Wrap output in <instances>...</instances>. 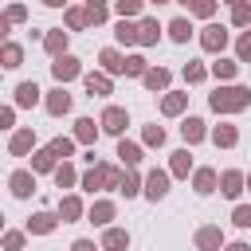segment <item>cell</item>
Segmentation results:
<instances>
[{"label": "cell", "mask_w": 251, "mask_h": 251, "mask_svg": "<svg viewBox=\"0 0 251 251\" xmlns=\"http://www.w3.org/2000/svg\"><path fill=\"white\" fill-rule=\"evenodd\" d=\"M251 102V90L247 86H227V90H216L212 94V110H243Z\"/></svg>", "instance_id": "cell-1"}, {"label": "cell", "mask_w": 251, "mask_h": 251, "mask_svg": "<svg viewBox=\"0 0 251 251\" xmlns=\"http://www.w3.org/2000/svg\"><path fill=\"white\" fill-rule=\"evenodd\" d=\"M106 184H122V176H118V169L114 165H98V169H90L86 176H82V188H106Z\"/></svg>", "instance_id": "cell-2"}, {"label": "cell", "mask_w": 251, "mask_h": 251, "mask_svg": "<svg viewBox=\"0 0 251 251\" xmlns=\"http://www.w3.org/2000/svg\"><path fill=\"white\" fill-rule=\"evenodd\" d=\"M165 192H169V173L153 169V173L145 176V196H149V200H161Z\"/></svg>", "instance_id": "cell-3"}, {"label": "cell", "mask_w": 251, "mask_h": 251, "mask_svg": "<svg viewBox=\"0 0 251 251\" xmlns=\"http://www.w3.org/2000/svg\"><path fill=\"white\" fill-rule=\"evenodd\" d=\"M196 247L200 251H220L224 247V231L220 227H200L196 231Z\"/></svg>", "instance_id": "cell-4"}, {"label": "cell", "mask_w": 251, "mask_h": 251, "mask_svg": "<svg viewBox=\"0 0 251 251\" xmlns=\"http://www.w3.org/2000/svg\"><path fill=\"white\" fill-rule=\"evenodd\" d=\"M51 71H55V78H59V82H67V78H75V75H78V59H71V55H55Z\"/></svg>", "instance_id": "cell-5"}, {"label": "cell", "mask_w": 251, "mask_h": 251, "mask_svg": "<svg viewBox=\"0 0 251 251\" xmlns=\"http://www.w3.org/2000/svg\"><path fill=\"white\" fill-rule=\"evenodd\" d=\"M126 126H129V118H126V110H118V106H110V110L102 114V129H106V133H122Z\"/></svg>", "instance_id": "cell-6"}, {"label": "cell", "mask_w": 251, "mask_h": 251, "mask_svg": "<svg viewBox=\"0 0 251 251\" xmlns=\"http://www.w3.org/2000/svg\"><path fill=\"white\" fill-rule=\"evenodd\" d=\"M243 180H247V176H243V173H235V169H227V173H224V176H220V192H224V196H231V200H235V196H239V192H243Z\"/></svg>", "instance_id": "cell-7"}, {"label": "cell", "mask_w": 251, "mask_h": 251, "mask_svg": "<svg viewBox=\"0 0 251 251\" xmlns=\"http://www.w3.org/2000/svg\"><path fill=\"white\" fill-rule=\"evenodd\" d=\"M200 43H204V51H224V43H227V31L224 27H204V35H200Z\"/></svg>", "instance_id": "cell-8"}, {"label": "cell", "mask_w": 251, "mask_h": 251, "mask_svg": "<svg viewBox=\"0 0 251 251\" xmlns=\"http://www.w3.org/2000/svg\"><path fill=\"white\" fill-rule=\"evenodd\" d=\"M192 184H196V192H200V196H208V192H216V173H212V169H196Z\"/></svg>", "instance_id": "cell-9"}, {"label": "cell", "mask_w": 251, "mask_h": 251, "mask_svg": "<svg viewBox=\"0 0 251 251\" xmlns=\"http://www.w3.org/2000/svg\"><path fill=\"white\" fill-rule=\"evenodd\" d=\"M39 102V86L35 82H20V90H16V106H35Z\"/></svg>", "instance_id": "cell-10"}, {"label": "cell", "mask_w": 251, "mask_h": 251, "mask_svg": "<svg viewBox=\"0 0 251 251\" xmlns=\"http://www.w3.org/2000/svg\"><path fill=\"white\" fill-rule=\"evenodd\" d=\"M47 110H51V114H67V110H71V94H67V90H51Z\"/></svg>", "instance_id": "cell-11"}, {"label": "cell", "mask_w": 251, "mask_h": 251, "mask_svg": "<svg viewBox=\"0 0 251 251\" xmlns=\"http://www.w3.org/2000/svg\"><path fill=\"white\" fill-rule=\"evenodd\" d=\"M31 188H35V176L31 173H12V192L16 196H27Z\"/></svg>", "instance_id": "cell-12"}, {"label": "cell", "mask_w": 251, "mask_h": 251, "mask_svg": "<svg viewBox=\"0 0 251 251\" xmlns=\"http://www.w3.org/2000/svg\"><path fill=\"white\" fill-rule=\"evenodd\" d=\"M102 243H106V247H110V251H126V247H129V235H126V231H122V227H110V231H106V239H102Z\"/></svg>", "instance_id": "cell-13"}, {"label": "cell", "mask_w": 251, "mask_h": 251, "mask_svg": "<svg viewBox=\"0 0 251 251\" xmlns=\"http://www.w3.org/2000/svg\"><path fill=\"white\" fill-rule=\"evenodd\" d=\"M118 39H122V43H141V27H133V24L122 16V24H118Z\"/></svg>", "instance_id": "cell-14"}, {"label": "cell", "mask_w": 251, "mask_h": 251, "mask_svg": "<svg viewBox=\"0 0 251 251\" xmlns=\"http://www.w3.org/2000/svg\"><path fill=\"white\" fill-rule=\"evenodd\" d=\"M98 59H102V67H106L110 75H118V71H126V63H122V55H118L114 47H106V51H102Z\"/></svg>", "instance_id": "cell-15"}, {"label": "cell", "mask_w": 251, "mask_h": 251, "mask_svg": "<svg viewBox=\"0 0 251 251\" xmlns=\"http://www.w3.org/2000/svg\"><path fill=\"white\" fill-rule=\"evenodd\" d=\"M141 78H145L149 90H165V86H169V71H161V67H157V71H145Z\"/></svg>", "instance_id": "cell-16"}, {"label": "cell", "mask_w": 251, "mask_h": 251, "mask_svg": "<svg viewBox=\"0 0 251 251\" xmlns=\"http://www.w3.org/2000/svg\"><path fill=\"white\" fill-rule=\"evenodd\" d=\"M180 133H184V141H200V137H204V122H200V118H184Z\"/></svg>", "instance_id": "cell-17"}, {"label": "cell", "mask_w": 251, "mask_h": 251, "mask_svg": "<svg viewBox=\"0 0 251 251\" xmlns=\"http://www.w3.org/2000/svg\"><path fill=\"white\" fill-rule=\"evenodd\" d=\"M90 220H94V224H110V220H114V204H110V200H98V204L90 208Z\"/></svg>", "instance_id": "cell-18"}, {"label": "cell", "mask_w": 251, "mask_h": 251, "mask_svg": "<svg viewBox=\"0 0 251 251\" xmlns=\"http://www.w3.org/2000/svg\"><path fill=\"white\" fill-rule=\"evenodd\" d=\"M169 35H173L176 43H188V35H192V24H188V20H173V24H169Z\"/></svg>", "instance_id": "cell-19"}, {"label": "cell", "mask_w": 251, "mask_h": 251, "mask_svg": "<svg viewBox=\"0 0 251 251\" xmlns=\"http://www.w3.org/2000/svg\"><path fill=\"white\" fill-rule=\"evenodd\" d=\"M212 141H216V145H235V141H239V133H235V126H216Z\"/></svg>", "instance_id": "cell-20"}, {"label": "cell", "mask_w": 251, "mask_h": 251, "mask_svg": "<svg viewBox=\"0 0 251 251\" xmlns=\"http://www.w3.org/2000/svg\"><path fill=\"white\" fill-rule=\"evenodd\" d=\"M31 145H35V137H31V129H20V133L12 137V153H16V157H20V153H27Z\"/></svg>", "instance_id": "cell-21"}, {"label": "cell", "mask_w": 251, "mask_h": 251, "mask_svg": "<svg viewBox=\"0 0 251 251\" xmlns=\"http://www.w3.org/2000/svg\"><path fill=\"white\" fill-rule=\"evenodd\" d=\"M188 169H192L188 149H176V153H173V173H176V176H188Z\"/></svg>", "instance_id": "cell-22"}, {"label": "cell", "mask_w": 251, "mask_h": 251, "mask_svg": "<svg viewBox=\"0 0 251 251\" xmlns=\"http://www.w3.org/2000/svg\"><path fill=\"white\" fill-rule=\"evenodd\" d=\"M43 47H47L51 55H63V47H67V31H51V35L43 39Z\"/></svg>", "instance_id": "cell-23"}, {"label": "cell", "mask_w": 251, "mask_h": 251, "mask_svg": "<svg viewBox=\"0 0 251 251\" xmlns=\"http://www.w3.org/2000/svg\"><path fill=\"white\" fill-rule=\"evenodd\" d=\"M86 90L90 94H110V78L106 75H86Z\"/></svg>", "instance_id": "cell-24"}, {"label": "cell", "mask_w": 251, "mask_h": 251, "mask_svg": "<svg viewBox=\"0 0 251 251\" xmlns=\"http://www.w3.org/2000/svg\"><path fill=\"white\" fill-rule=\"evenodd\" d=\"M75 137H78V141H86V145H90V141H94V137H98V129H94V122H90V118H82V122H78V126H75Z\"/></svg>", "instance_id": "cell-25"}, {"label": "cell", "mask_w": 251, "mask_h": 251, "mask_svg": "<svg viewBox=\"0 0 251 251\" xmlns=\"http://www.w3.org/2000/svg\"><path fill=\"white\" fill-rule=\"evenodd\" d=\"M118 157H122L126 165H137V161H141V149H137L133 141H122V145H118Z\"/></svg>", "instance_id": "cell-26"}, {"label": "cell", "mask_w": 251, "mask_h": 251, "mask_svg": "<svg viewBox=\"0 0 251 251\" xmlns=\"http://www.w3.org/2000/svg\"><path fill=\"white\" fill-rule=\"evenodd\" d=\"M31 165H35L39 173H47V169H55V153H51V145H47V149H39V153L31 157Z\"/></svg>", "instance_id": "cell-27"}, {"label": "cell", "mask_w": 251, "mask_h": 251, "mask_svg": "<svg viewBox=\"0 0 251 251\" xmlns=\"http://www.w3.org/2000/svg\"><path fill=\"white\" fill-rule=\"evenodd\" d=\"M59 216H63V220H78V216H82V204H78L75 196H67V200L59 204Z\"/></svg>", "instance_id": "cell-28"}, {"label": "cell", "mask_w": 251, "mask_h": 251, "mask_svg": "<svg viewBox=\"0 0 251 251\" xmlns=\"http://www.w3.org/2000/svg\"><path fill=\"white\" fill-rule=\"evenodd\" d=\"M188 12H196V16H212L216 12V0H180Z\"/></svg>", "instance_id": "cell-29"}, {"label": "cell", "mask_w": 251, "mask_h": 251, "mask_svg": "<svg viewBox=\"0 0 251 251\" xmlns=\"http://www.w3.org/2000/svg\"><path fill=\"white\" fill-rule=\"evenodd\" d=\"M55 184L59 188H67V184H75V169L63 161V165H55Z\"/></svg>", "instance_id": "cell-30"}, {"label": "cell", "mask_w": 251, "mask_h": 251, "mask_svg": "<svg viewBox=\"0 0 251 251\" xmlns=\"http://www.w3.org/2000/svg\"><path fill=\"white\" fill-rule=\"evenodd\" d=\"M27 227H31V231H51V227H55V216H51V212H39V216H31Z\"/></svg>", "instance_id": "cell-31"}, {"label": "cell", "mask_w": 251, "mask_h": 251, "mask_svg": "<svg viewBox=\"0 0 251 251\" xmlns=\"http://www.w3.org/2000/svg\"><path fill=\"white\" fill-rule=\"evenodd\" d=\"M137 27H141V43H157V35H161L157 31V20H141Z\"/></svg>", "instance_id": "cell-32"}, {"label": "cell", "mask_w": 251, "mask_h": 251, "mask_svg": "<svg viewBox=\"0 0 251 251\" xmlns=\"http://www.w3.org/2000/svg\"><path fill=\"white\" fill-rule=\"evenodd\" d=\"M212 75H216V78H231V75H235V63H231V59H220V63H212Z\"/></svg>", "instance_id": "cell-33"}, {"label": "cell", "mask_w": 251, "mask_h": 251, "mask_svg": "<svg viewBox=\"0 0 251 251\" xmlns=\"http://www.w3.org/2000/svg\"><path fill=\"white\" fill-rule=\"evenodd\" d=\"M161 110H165V114H180V110H184V94H169V98L161 102Z\"/></svg>", "instance_id": "cell-34"}, {"label": "cell", "mask_w": 251, "mask_h": 251, "mask_svg": "<svg viewBox=\"0 0 251 251\" xmlns=\"http://www.w3.org/2000/svg\"><path fill=\"white\" fill-rule=\"evenodd\" d=\"M71 149H75L71 137H55V141H51V153H55V157H71Z\"/></svg>", "instance_id": "cell-35"}, {"label": "cell", "mask_w": 251, "mask_h": 251, "mask_svg": "<svg viewBox=\"0 0 251 251\" xmlns=\"http://www.w3.org/2000/svg\"><path fill=\"white\" fill-rule=\"evenodd\" d=\"M231 24L247 27V24H251V4H235V12H231Z\"/></svg>", "instance_id": "cell-36"}, {"label": "cell", "mask_w": 251, "mask_h": 251, "mask_svg": "<svg viewBox=\"0 0 251 251\" xmlns=\"http://www.w3.org/2000/svg\"><path fill=\"white\" fill-rule=\"evenodd\" d=\"M114 8H118V16H137L141 12V0H118Z\"/></svg>", "instance_id": "cell-37"}, {"label": "cell", "mask_w": 251, "mask_h": 251, "mask_svg": "<svg viewBox=\"0 0 251 251\" xmlns=\"http://www.w3.org/2000/svg\"><path fill=\"white\" fill-rule=\"evenodd\" d=\"M67 24H71V27H86V24H90V12H78V8H75V12H67Z\"/></svg>", "instance_id": "cell-38"}, {"label": "cell", "mask_w": 251, "mask_h": 251, "mask_svg": "<svg viewBox=\"0 0 251 251\" xmlns=\"http://www.w3.org/2000/svg\"><path fill=\"white\" fill-rule=\"evenodd\" d=\"M126 75H145V59L141 55H129L126 59Z\"/></svg>", "instance_id": "cell-39"}, {"label": "cell", "mask_w": 251, "mask_h": 251, "mask_svg": "<svg viewBox=\"0 0 251 251\" xmlns=\"http://www.w3.org/2000/svg\"><path fill=\"white\" fill-rule=\"evenodd\" d=\"M4 67H20V47H16V43L4 47Z\"/></svg>", "instance_id": "cell-40"}, {"label": "cell", "mask_w": 251, "mask_h": 251, "mask_svg": "<svg viewBox=\"0 0 251 251\" xmlns=\"http://www.w3.org/2000/svg\"><path fill=\"white\" fill-rule=\"evenodd\" d=\"M145 141H149V145H161V141H165V129H161V126H145Z\"/></svg>", "instance_id": "cell-41"}, {"label": "cell", "mask_w": 251, "mask_h": 251, "mask_svg": "<svg viewBox=\"0 0 251 251\" xmlns=\"http://www.w3.org/2000/svg\"><path fill=\"white\" fill-rule=\"evenodd\" d=\"M118 188H122L126 196H137V192H141V188H137V176H129V173L122 176V184H118Z\"/></svg>", "instance_id": "cell-42"}, {"label": "cell", "mask_w": 251, "mask_h": 251, "mask_svg": "<svg viewBox=\"0 0 251 251\" xmlns=\"http://www.w3.org/2000/svg\"><path fill=\"white\" fill-rule=\"evenodd\" d=\"M184 78H188V82H200V78H204V67H200V63H188V67H184Z\"/></svg>", "instance_id": "cell-43"}, {"label": "cell", "mask_w": 251, "mask_h": 251, "mask_svg": "<svg viewBox=\"0 0 251 251\" xmlns=\"http://www.w3.org/2000/svg\"><path fill=\"white\" fill-rule=\"evenodd\" d=\"M20 243H24L20 231H8V235H4V247H8V251H20Z\"/></svg>", "instance_id": "cell-44"}, {"label": "cell", "mask_w": 251, "mask_h": 251, "mask_svg": "<svg viewBox=\"0 0 251 251\" xmlns=\"http://www.w3.org/2000/svg\"><path fill=\"white\" fill-rule=\"evenodd\" d=\"M239 227H251V208H235V216H231Z\"/></svg>", "instance_id": "cell-45"}, {"label": "cell", "mask_w": 251, "mask_h": 251, "mask_svg": "<svg viewBox=\"0 0 251 251\" xmlns=\"http://www.w3.org/2000/svg\"><path fill=\"white\" fill-rule=\"evenodd\" d=\"M239 59H243V63L251 59V35H243V39H239Z\"/></svg>", "instance_id": "cell-46"}, {"label": "cell", "mask_w": 251, "mask_h": 251, "mask_svg": "<svg viewBox=\"0 0 251 251\" xmlns=\"http://www.w3.org/2000/svg\"><path fill=\"white\" fill-rule=\"evenodd\" d=\"M71 251H94V243H90V239H78V243H75Z\"/></svg>", "instance_id": "cell-47"}, {"label": "cell", "mask_w": 251, "mask_h": 251, "mask_svg": "<svg viewBox=\"0 0 251 251\" xmlns=\"http://www.w3.org/2000/svg\"><path fill=\"white\" fill-rule=\"evenodd\" d=\"M86 8H106V0H86Z\"/></svg>", "instance_id": "cell-48"}, {"label": "cell", "mask_w": 251, "mask_h": 251, "mask_svg": "<svg viewBox=\"0 0 251 251\" xmlns=\"http://www.w3.org/2000/svg\"><path fill=\"white\" fill-rule=\"evenodd\" d=\"M227 251H247V243H231V247H227Z\"/></svg>", "instance_id": "cell-49"}, {"label": "cell", "mask_w": 251, "mask_h": 251, "mask_svg": "<svg viewBox=\"0 0 251 251\" xmlns=\"http://www.w3.org/2000/svg\"><path fill=\"white\" fill-rule=\"evenodd\" d=\"M43 4H47V8H59V4H67V0H43Z\"/></svg>", "instance_id": "cell-50"}, {"label": "cell", "mask_w": 251, "mask_h": 251, "mask_svg": "<svg viewBox=\"0 0 251 251\" xmlns=\"http://www.w3.org/2000/svg\"><path fill=\"white\" fill-rule=\"evenodd\" d=\"M227 4H231V8H235V4H247V0H227Z\"/></svg>", "instance_id": "cell-51"}, {"label": "cell", "mask_w": 251, "mask_h": 251, "mask_svg": "<svg viewBox=\"0 0 251 251\" xmlns=\"http://www.w3.org/2000/svg\"><path fill=\"white\" fill-rule=\"evenodd\" d=\"M153 4H165V0H153Z\"/></svg>", "instance_id": "cell-52"}, {"label": "cell", "mask_w": 251, "mask_h": 251, "mask_svg": "<svg viewBox=\"0 0 251 251\" xmlns=\"http://www.w3.org/2000/svg\"><path fill=\"white\" fill-rule=\"evenodd\" d=\"M247 188H251V176H247Z\"/></svg>", "instance_id": "cell-53"}]
</instances>
